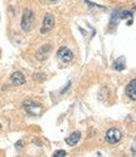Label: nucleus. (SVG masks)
Here are the masks:
<instances>
[{
  "mask_svg": "<svg viewBox=\"0 0 136 157\" xmlns=\"http://www.w3.org/2000/svg\"><path fill=\"white\" fill-rule=\"evenodd\" d=\"M52 2H56V0H52Z\"/></svg>",
  "mask_w": 136,
  "mask_h": 157,
  "instance_id": "nucleus-16",
  "label": "nucleus"
},
{
  "mask_svg": "<svg viewBox=\"0 0 136 157\" xmlns=\"http://www.w3.org/2000/svg\"><path fill=\"white\" fill-rule=\"evenodd\" d=\"M0 129H2V124H0Z\"/></svg>",
  "mask_w": 136,
  "mask_h": 157,
  "instance_id": "nucleus-15",
  "label": "nucleus"
},
{
  "mask_svg": "<svg viewBox=\"0 0 136 157\" xmlns=\"http://www.w3.org/2000/svg\"><path fill=\"white\" fill-rule=\"evenodd\" d=\"M126 94L130 99L136 101V78L132 79L126 87Z\"/></svg>",
  "mask_w": 136,
  "mask_h": 157,
  "instance_id": "nucleus-6",
  "label": "nucleus"
},
{
  "mask_svg": "<svg viewBox=\"0 0 136 157\" xmlns=\"http://www.w3.org/2000/svg\"><path fill=\"white\" fill-rule=\"evenodd\" d=\"M23 106H24L26 112H28L29 114H33V116L39 114V112L42 111V106L37 102H33V101H25Z\"/></svg>",
  "mask_w": 136,
  "mask_h": 157,
  "instance_id": "nucleus-3",
  "label": "nucleus"
},
{
  "mask_svg": "<svg viewBox=\"0 0 136 157\" xmlns=\"http://www.w3.org/2000/svg\"><path fill=\"white\" fill-rule=\"evenodd\" d=\"M131 150H132V153L134 156H136V141L132 143V146H131Z\"/></svg>",
  "mask_w": 136,
  "mask_h": 157,
  "instance_id": "nucleus-13",
  "label": "nucleus"
},
{
  "mask_svg": "<svg viewBox=\"0 0 136 157\" xmlns=\"http://www.w3.org/2000/svg\"><path fill=\"white\" fill-rule=\"evenodd\" d=\"M124 57H121V58H118L116 62H115V65H114V68L116 69V71H124V68H125V63H124Z\"/></svg>",
  "mask_w": 136,
  "mask_h": 157,
  "instance_id": "nucleus-10",
  "label": "nucleus"
},
{
  "mask_svg": "<svg viewBox=\"0 0 136 157\" xmlns=\"http://www.w3.org/2000/svg\"><path fill=\"white\" fill-rule=\"evenodd\" d=\"M49 50H50V45H44V47H42V48L38 50V53H37V59L44 60V59L48 57Z\"/></svg>",
  "mask_w": 136,
  "mask_h": 157,
  "instance_id": "nucleus-9",
  "label": "nucleus"
},
{
  "mask_svg": "<svg viewBox=\"0 0 136 157\" xmlns=\"http://www.w3.org/2000/svg\"><path fill=\"white\" fill-rule=\"evenodd\" d=\"M122 138V132L118 128H110L106 132V141L111 145H115V143L120 142Z\"/></svg>",
  "mask_w": 136,
  "mask_h": 157,
  "instance_id": "nucleus-2",
  "label": "nucleus"
},
{
  "mask_svg": "<svg viewBox=\"0 0 136 157\" xmlns=\"http://www.w3.org/2000/svg\"><path fill=\"white\" fill-rule=\"evenodd\" d=\"M54 27V18L52 14H47L44 17V20H43V25H42V28H40V33H47L49 30H52Z\"/></svg>",
  "mask_w": 136,
  "mask_h": 157,
  "instance_id": "nucleus-5",
  "label": "nucleus"
},
{
  "mask_svg": "<svg viewBox=\"0 0 136 157\" xmlns=\"http://www.w3.org/2000/svg\"><path fill=\"white\" fill-rule=\"evenodd\" d=\"M34 13L29 9L24 10V14H23V18H22V28L24 32H30L34 27Z\"/></svg>",
  "mask_w": 136,
  "mask_h": 157,
  "instance_id": "nucleus-1",
  "label": "nucleus"
},
{
  "mask_svg": "<svg viewBox=\"0 0 136 157\" xmlns=\"http://www.w3.org/2000/svg\"><path fill=\"white\" fill-rule=\"evenodd\" d=\"M120 18L126 19V18H132V13L131 11H122V14L120 15Z\"/></svg>",
  "mask_w": 136,
  "mask_h": 157,
  "instance_id": "nucleus-12",
  "label": "nucleus"
},
{
  "mask_svg": "<svg viewBox=\"0 0 136 157\" xmlns=\"http://www.w3.org/2000/svg\"><path fill=\"white\" fill-rule=\"evenodd\" d=\"M79 140H81V132H73V133H71L70 136H68L67 138H66V143L68 146H76L77 143L79 142Z\"/></svg>",
  "mask_w": 136,
  "mask_h": 157,
  "instance_id": "nucleus-8",
  "label": "nucleus"
},
{
  "mask_svg": "<svg viewBox=\"0 0 136 157\" xmlns=\"http://www.w3.org/2000/svg\"><path fill=\"white\" fill-rule=\"evenodd\" d=\"M53 156H54V157H64V156H67V152L63 151V150H59V151H56V152H54Z\"/></svg>",
  "mask_w": 136,
  "mask_h": 157,
  "instance_id": "nucleus-11",
  "label": "nucleus"
},
{
  "mask_svg": "<svg viewBox=\"0 0 136 157\" xmlns=\"http://www.w3.org/2000/svg\"><path fill=\"white\" fill-rule=\"evenodd\" d=\"M57 57H58V59H59L61 62H63V63H70V62L73 59V53H72V52L68 49L67 47H62V48H59V50H58Z\"/></svg>",
  "mask_w": 136,
  "mask_h": 157,
  "instance_id": "nucleus-4",
  "label": "nucleus"
},
{
  "mask_svg": "<svg viewBox=\"0 0 136 157\" xmlns=\"http://www.w3.org/2000/svg\"><path fill=\"white\" fill-rule=\"evenodd\" d=\"M11 82L14 86H23L25 83V77L22 72H15L11 74Z\"/></svg>",
  "mask_w": 136,
  "mask_h": 157,
  "instance_id": "nucleus-7",
  "label": "nucleus"
},
{
  "mask_svg": "<svg viewBox=\"0 0 136 157\" xmlns=\"http://www.w3.org/2000/svg\"><path fill=\"white\" fill-rule=\"evenodd\" d=\"M22 145H23V142H20V141H19V142L17 143V148H19V147H20Z\"/></svg>",
  "mask_w": 136,
  "mask_h": 157,
  "instance_id": "nucleus-14",
  "label": "nucleus"
}]
</instances>
